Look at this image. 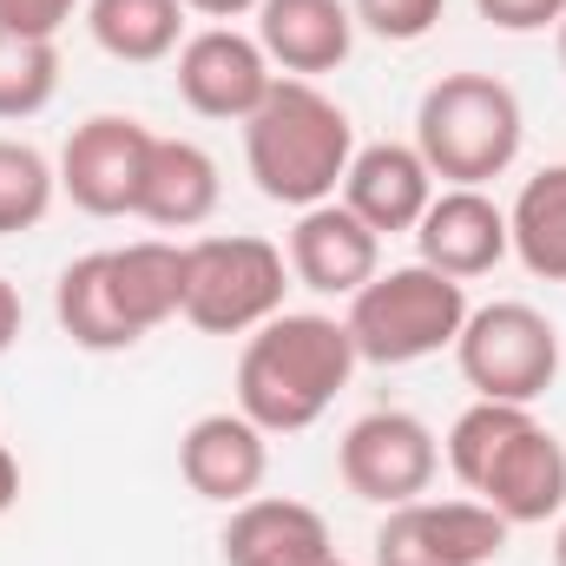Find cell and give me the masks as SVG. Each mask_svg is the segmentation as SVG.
I'll return each mask as SVG.
<instances>
[{
    "instance_id": "obj_30",
    "label": "cell",
    "mask_w": 566,
    "mask_h": 566,
    "mask_svg": "<svg viewBox=\"0 0 566 566\" xmlns=\"http://www.w3.org/2000/svg\"><path fill=\"white\" fill-rule=\"evenodd\" d=\"M20 501V461H13V448L0 441V514Z\"/></svg>"
},
{
    "instance_id": "obj_22",
    "label": "cell",
    "mask_w": 566,
    "mask_h": 566,
    "mask_svg": "<svg viewBox=\"0 0 566 566\" xmlns=\"http://www.w3.org/2000/svg\"><path fill=\"white\" fill-rule=\"evenodd\" d=\"M507 238L527 277L566 283V165H541L507 205Z\"/></svg>"
},
{
    "instance_id": "obj_5",
    "label": "cell",
    "mask_w": 566,
    "mask_h": 566,
    "mask_svg": "<svg viewBox=\"0 0 566 566\" xmlns=\"http://www.w3.org/2000/svg\"><path fill=\"white\" fill-rule=\"evenodd\" d=\"M343 323H349L356 363L409 369V363H428V356L454 349V336L468 323V283L441 277L428 264H396V271H376L349 296Z\"/></svg>"
},
{
    "instance_id": "obj_17",
    "label": "cell",
    "mask_w": 566,
    "mask_h": 566,
    "mask_svg": "<svg viewBox=\"0 0 566 566\" xmlns=\"http://www.w3.org/2000/svg\"><path fill=\"white\" fill-rule=\"evenodd\" d=\"M258 46L271 66H283V80L336 73L356 46V13H349V0H264Z\"/></svg>"
},
{
    "instance_id": "obj_31",
    "label": "cell",
    "mask_w": 566,
    "mask_h": 566,
    "mask_svg": "<svg viewBox=\"0 0 566 566\" xmlns=\"http://www.w3.org/2000/svg\"><path fill=\"white\" fill-rule=\"evenodd\" d=\"M554 566H566V514H560V534H554Z\"/></svg>"
},
{
    "instance_id": "obj_33",
    "label": "cell",
    "mask_w": 566,
    "mask_h": 566,
    "mask_svg": "<svg viewBox=\"0 0 566 566\" xmlns=\"http://www.w3.org/2000/svg\"><path fill=\"white\" fill-rule=\"evenodd\" d=\"M329 566H349V560H343V554H336V560H329Z\"/></svg>"
},
{
    "instance_id": "obj_14",
    "label": "cell",
    "mask_w": 566,
    "mask_h": 566,
    "mask_svg": "<svg viewBox=\"0 0 566 566\" xmlns=\"http://www.w3.org/2000/svg\"><path fill=\"white\" fill-rule=\"evenodd\" d=\"M283 258H290V277L303 283V290H316V296H356L363 283L382 271V238L343 198H329V205L296 211V231H290Z\"/></svg>"
},
{
    "instance_id": "obj_12",
    "label": "cell",
    "mask_w": 566,
    "mask_h": 566,
    "mask_svg": "<svg viewBox=\"0 0 566 566\" xmlns=\"http://www.w3.org/2000/svg\"><path fill=\"white\" fill-rule=\"evenodd\" d=\"M416 251H422L416 264H428V271H441V277H454V283L488 277L514 251L507 211L481 185H441L434 205L422 211V224H416Z\"/></svg>"
},
{
    "instance_id": "obj_4",
    "label": "cell",
    "mask_w": 566,
    "mask_h": 566,
    "mask_svg": "<svg viewBox=\"0 0 566 566\" xmlns=\"http://www.w3.org/2000/svg\"><path fill=\"white\" fill-rule=\"evenodd\" d=\"M527 139L521 99L494 73H441L416 106V151L441 185H494Z\"/></svg>"
},
{
    "instance_id": "obj_21",
    "label": "cell",
    "mask_w": 566,
    "mask_h": 566,
    "mask_svg": "<svg viewBox=\"0 0 566 566\" xmlns=\"http://www.w3.org/2000/svg\"><path fill=\"white\" fill-rule=\"evenodd\" d=\"M113 258V290H119V310L126 323L151 336L158 323L185 316V244H165V238H139V244H119L106 251Z\"/></svg>"
},
{
    "instance_id": "obj_11",
    "label": "cell",
    "mask_w": 566,
    "mask_h": 566,
    "mask_svg": "<svg viewBox=\"0 0 566 566\" xmlns=\"http://www.w3.org/2000/svg\"><path fill=\"white\" fill-rule=\"evenodd\" d=\"M178 99L198 113V119H224V126H244L258 106H264V93L277 86V66L264 60V46H258V33H238V27H205V33H191L178 53Z\"/></svg>"
},
{
    "instance_id": "obj_27",
    "label": "cell",
    "mask_w": 566,
    "mask_h": 566,
    "mask_svg": "<svg viewBox=\"0 0 566 566\" xmlns=\"http://www.w3.org/2000/svg\"><path fill=\"white\" fill-rule=\"evenodd\" d=\"M86 0H0V27L33 33V40H60V27L80 13Z\"/></svg>"
},
{
    "instance_id": "obj_9",
    "label": "cell",
    "mask_w": 566,
    "mask_h": 566,
    "mask_svg": "<svg viewBox=\"0 0 566 566\" xmlns=\"http://www.w3.org/2000/svg\"><path fill=\"white\" fill-rule=\"evenodd\" d=\"M507 521L488 501H409L376 527V566H494L507 554Z\"/></svg>"
},
{
    "instance_id": "obj_7",
    "label": "cell",
    "mask_w": 566,
    "mask_h": 566,
    "mask_svg": "<svg viewBox=\"0 0 566 566\" xmlns=\"http://www.w3.org/2000/svg\"><path fill=\"white\" fill-rule=\"evenodd\" d=\"M454 363H461V382L481 402L534 409L560 376V329L534 303H514V296L481 303V310H468V323L454 336Z\"/></svg>"
},
{
    "instance_id": "obj_18",
    "label": "cell",
    "mask_w": 566,
    "mask_h": 566,
    "mask_svg": "<svg viewBox=\"0 0 566 566\" xmlns=\"http://www.w3.org/2000/svg\"><path fill=\"white\" fill-rule=\"evenodd\" d=\"M218 198H224V178H218V158L205 145L198 139H151L133 218L158 224V231H198V224H211Z\"/></svg>"
},
{
    "instance_id": "obj_8",
    "label": "cell",
    "mask_w": 566,
    "mask_h": 566,
    "mask_svg": "<svg viewBox=\"0 0 566 566\" xmlns=\"http://www.w3.org/2000/svg\"><path fill=\"white\" fill-rule=\"evenodd\" d=\"M336 474L356 501L369 507H409L422 501L441 474V441L409 409H369L343 428L336 441Z\"/></svg>"
},
{
    "instance_id": "obj_28",
    "label": "cell",
    "mask_w": 566,
    "mask_h": 566,
    "mask_svg": "<svg viewBox=\"0 0 566 566\" xmlns=\"http://www.w3.org/2000/svg\"><path fill=\"white\" fill-rule=\"evenodd\" d=\"M264 0H185V13H205L211 27H231V20H244V13H258Z\"/></svg>"
},
{
    "instance_id": "obj_24",
    "label": "cell",
    "mask_w": 566,
    "mask_h": 566,
    "mask_svg": "<svg viewBox=\"0 0 566 566\" xmlns=\"http://www.w3.org/2000/svg\"><path fill=\"white\" fill-rule=\"evenodd\" d=\"M60 93V46L0 27V119H40Z\"/></svg>"
},
{
    "instance_id": "obj_3",
    "label": "cell",
    "mask_w": 566,
    "mask_h": 566,
    "mask_svg": "<svg viewBox=\"0 0 566 566\" xmlns=\"http://www.w3.org/2000/svg\"><path fill=\"white\" fill-rule=\"evenodd\" d=\"M349 158H356V126L316 80H277L264 106L244 119V165L271 205L290 211L329 205L343 191Z\"/></svg>"
},
{
    "instance_id": "obj_16",
    "label": "cell",
    "mask_w": 566,
    "mask_h": 566,
    "mask_svg": "<svg viewBox=\"0 0 566 566\" xmlns=\"http://www.w3.org/2000/svg\"><path fill=\"white\" fill-rule=\"evenodd\" d=\"M343 205L376 231V238H396V231H416L422 211L434 205V171L416 145L376 139L356 145L349 171H343Z\"/></svg>"
},
{
    "instance_id": "obj_20",
    "label": "cell",
    "mask_w": 566,
    "mask_h": 566,
    "mask_svg": "<svg viewBox=\"0 0 566 566\" xmlns=\"http://www.w3.org/2000/svg\"><path fill=\"white\" fill-rule=\"evenodd\" d=\"M86 33L119 66H158L185 46V0H86Z\"/></svg>"
},
{
    "instance_id": "obj_6",
    "label": "cell",
    "mask_w": 566,
    "mask_h": 566,
    "mask_svg": "<svg viewBox=\"0 0 566 566\" xmlns=\"http://www.w3.org/2000/svg\"><path fill=\"white\" fill-rule=\"evenodd\" d=\"M290 258L258 231H211L185 244V323L205 336H251L283 310Z\"/></svg>"
},
{
    "instance_id": "obj_2",
    "label": "cell",
    "mask_w": 566,
    "mask_h": 566,
    "mask_svg": "<svg viewBox=\"0 0 566 566\" xmlns=\"http://www.w3.org/2000/svg\"><path fill=\"white\" fill-rule=\"evenodd\" d=\"M454 481L488 501L507 527H541L566 514V448L534 422L521 402H481L461 409L441 441Z\"/></svg>"
},
{
    "instance_id": "obj_10",
    "label": "cell",
    "mask_w": 566,
    "mask_h": 566,
    "mask_svg": "<svg viewBox=\"0 0 566 566\" xmlns=\"http://www.w3.org/2000/svg\"><path fill=\"white\" fill-rule=\"evenodd\" d=\"M151 139L158 133L126 119V113H93L86 126H73V139L60 145V191L86 218H133Z\"/></svg>"
},
{
    "instance_id": "obj_15",
    "label": "cell",
    "mask_w": 566,
    "mask_h": 566,
    "mask_svg": "<svg viewBox=\"0 0 566 566\" xmlns=\"http://www.w3.org/2000/svg\"><path fill=\"white\" fill-rule=\"evenodd\" d=\"M218 547H224V566H329L336 560L329 521L310 501H283V494L238 501L224 534H218Z\"/></svg>"
},
{
    "instance_id": "obj_1",
    "label": "cell",
    "mask_w": 566,
    "mask_h": 566,
    "mask_svg": "<svg viewBox=\"0 0 566 566\" xmlns=\"http://www.w3.org/2000/svg\"><path fill=\"white\" fill-rule=\"evenodd\" d=\"M356 376V343L343 316L277 310L264 329L244 336L238 356V409L264 434H303L329 416V402Z\"/></svg>"
},
{
    "instance_id": "obj_25",
    "label": "cell",
    "mask_w": 566,
    "mask_h": 566,
    "mask_svg": "<svg viewBox=\"0 0 566 566\" xmlns=\"http://www.w3.org/2000/svg\"><path fill=\"white\" fill-rule=\"evenodd\" d=\"M349 13H356V33H376L389 46H416L441 27L448 0H349Z\"/></svg>"
},
{
    "instance_id": "obj_23",
    "label": "cell",
    "mask_w": 566,
    "mask_h": 566,
    "mask_svg": "<svg viewBox=\"0 0 566 566\" xmlns=\"http://www.w3.org/2000/svg\"><path fill=\"white\" fill-rule=\"evenodd\" d=\"M60 198V165L27 139H0V238L40 231Z\"/></svg>"
},
{
    "instance_id": "obj_29",
    "label": "cell",
    "mask_w": 566,
    "mask_h": 566,
    "mask_svg": "<svg viewBox=\"0 0 566 566\" xmlns=\"http://www.w3.org/2000/svg\"><path fill=\"white\" fill-rule=\"evenodd\" d=\"M20 323H27V310H20V290L0 277V356L20 343Z\"/></svg>"
},
{
    "instance_id": "obj_13",
    "label": "cell",
    "mask_w": 566,
    "mask_h": 566,
    "mask_svg": "<svg viewBox=\"0 0 566 566\" xmlns=\"http://www.w3.org/2000/svg\"><path fill=\"white\" fill-rule=\"evenodd\" d=\"M178 474L198 501H218V507H238L264 488L271 474V434L251 422L244 409H218V416H198V422L178 434Z\"/></svg>"
},
{
    "instance_id": "obj_26",
    "label": "cell",
    "mask_w": 566,
    "mask_h": 566,
    "mask_svg": "<svg viewBox=\"0 0 566 566\" xmlns=\"http://www.w3.org/2000/svg\"><path fill=\"white\" fill-rule=\"evenodd\" d=\"M474 13L501 33H547V27H560L566 0H474Z\"/></svg>"
},
{
    "instance_id": "obj_32",
    "label": "cell",
    "mask_w": 566,
    "mask_h": 566,
    "mask_svg": "<svg viewBox=\"0 0 566 566\" xmlns=\"http://www.w3.org/2000/svg\"><path fill=\"white\" fill-rule=\"evenodd\" d=\"M554 40H560V66H566V13H560V27H554Z\"/></svg>"
},
{
    "instance_id": "obj_19",
    "label": "cell",
    "mask_w": 566,
    "mask_h": 566,
    "mask_svg": "<svg viewBox=\"0 0 566 566\" xmlns=\"http://www.w3.org/2000/svg\"><path fill=\"white\" fill-rule=\"evenodd\" d=\"M53 316L73 336V349H86V356H119V349L145 343L139 329L126 323V310H119L113 258L106 251H86V258H73L60 271V283H53Z\"/></svg>"
}]
</instances>
